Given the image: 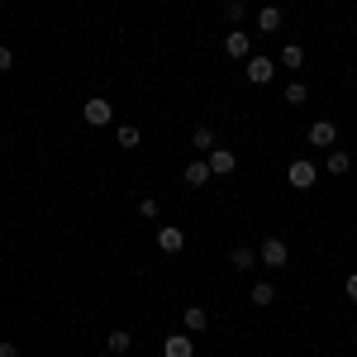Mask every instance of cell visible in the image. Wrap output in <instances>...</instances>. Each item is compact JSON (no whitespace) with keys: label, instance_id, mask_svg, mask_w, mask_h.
<instances>
[{"label":"cell","instance_id":"cell-19","mask_svg":"<svg viewBox=\"0 0 357 357\" xmlns=\"http://www.w3.org/2000/svg\"><path fill=\"white\" fill-rule=\"evenodd\" d=\"M276 67H291V72H296V67H305V48H301V43H286V48H281V62H276Z\"/></svg>","mask_w":357,"mask_h":357},{"label":"cell","instance_id":"cell-2","mask_svg":"<svg viewBox=\"0 0 357 357\" xmlns=\"http://www.w3.org/2000/svg\"><path fill=\"white\" fill-rule=\"evenodd\" d=\"M286 181H291V191H310L319 181V167L310 162V158H296V162L286 167Z\"/></svg>","mask_w":357,"mask_h":357},{"label":"cell","instance_id":"cell-3","mask_svg":"<svg viewBox=\"0 0 357 357\" xmlns=\"http://www.w3.org/2000/svg\"><path fill=\"white\" fill-rule=\"evenodd\" d=\"M82 119L91 124V129H105V124L114 119V105L105 100V96H91V100L82 105Z\"/></svg>","mask_w":357,"mask_h":357},{"label":"cell","instance_id":"cell-20","mask_svg":"<svg viewBox=\"0 0 357 357\" xmlns=\"http://www.w3.org/2000/svg\"><path fill=\"white\" fill-rule=\"evenodd\" d=\"M305 100H310V86H305V82L286 86V105H305Z\"/></svg>","mask_w":357,"mask_h":357},{"label":"cell","instance_id":"cell-1","mask_svg":"<svg viewBox=\"0 0 357 357\" xmlns=\"http://www.w3.org/2000/svg\"><path fill=\"white\" fill-rule=\"evenodd\" d=\"M257 262L267 267V272H281L286 262H291V248H286V238H262V248H257Z\"/></svg>","mask_w":357,"mask_h":357},{"label":"cell","instance_id":"cell-8","mask_svg":"<svg viewBox=\"0 0 357 357\" xmlns=\"http://www.w3.org/2000/svg\"><path fill=\"white\" fill-rule=\"evenodd\" d=\"M162 357H195V338L191 333H167L162 338Z\"/></svg>","mask_w":357,"mask_h":357},{"label":"cell","instance_id":"cell-9","mask_svg":"<svg viewBox=\"0 0 357 357\" xmlns=\"http://www.w3.org/2000/svg\"><path fill=\"white\" fill-rule=\"evenodd\" d=\"M229 267H234V272H252V267H257V248L234 243L229 248Z\"/></svg>","mask_w":357,"mask_h":357},{"label":"cell","instance_id":"cell-13","mask_svg":"<svg viewBox=\"0 0 357 357\" xmlns=\"http://www.w3.org/2000/svg\"><path fill=\"white\" fill-rule=\"evenodd\" d=\"M257 29L262 33H281V5H262L257 10Z\"/></svg>","mask_w":357,"mask_h":357},{"label":"cell","instance_id":"cell-11","mask_svg":"<svg viewBox=\"0 0 357 357\" xmlns=\"http://www.w3.org/2000/svg\"><path fill=\"white\" fill-rule=\"evenodd\" d=\"M205 162H210V172H215V176H229V172H234V167H238V158H234V153H229V148H220V143H215V148H210V158H205Z\"/></svg>","mask_w":357,"mask_h":357},{"label":"cell","instance_id":"cell-22","mask_svg":"<svg viewBox=\"0 0 357 357\" xmlns=\"http://www.w3.org/2000/svg\"><path fill=\"white\" fill-rule=\"evenodd\" d=\"M224 20L238 24V20H243V0H224Z\"/></svg>","mask_w":357,"mask_h":357},{"label":"cell","instance_id":"cell-12","mask_svg":"<svg viewBox=\"0 0 357 357\" xmlns=\"http://www.w3.org/2000/svg\"><path fill=\"white\" fill-rule=\"evenodd\" d=\"M181 324H186V333H200V329H210V310H205V305H186V314H181Z\"/></svg>","mask_w":357,"mask_h":357},{"label":"cell","instance_id":"cell-23","mask_svg":"<svg viewBox=\"0 0 357 357\" xmlns=\"http://www.w3.org/2000/svg\"><path fill=\"white\" fill-rule=\"evenodd\" d=\"M0 72H15V53H10L5 43H0Z\"/></svg>","mask_w":357,"mask_h":357},{"label":"cell","instance_id":"cell-21","mask_svg":"<svg viewBox=\"0 0 357 357\" xmlns=\"http://www.w3.org/2000/svg\"><path fill=\"white\" fill-rule=\"evenodd\" d=\"M138 215H143V220H158V215H162V205H158L153 195H143V200H138Z\"/></svg>","mask_w":357,"mask_h":357},{"label":"cell","instance_id":"cell-7","mask_svg":"<svg viewBox=\"0 0 357 357\" xmlns=\"http://www.w3.org/2000/svg\"><path fill=\"white\" fill-rule=\"evenodd\" d=\"M305 138H310L314 148H333V143H338V124H333V119H314Z\"/></svg>","mask_w":357,"mask_h":357},{"label":"cell","instance_id":"cell-6","mask_svg":"<svg viewBox=\"0 0 357 357\" xmlns=\"http://www.w3.org/2000/svg\"><path fill=\"white\" fill-rule=\"evenodd\" d=\"M158 248H162L167 257H176V252H186V234H181L176 224H162V229H158Z\"/></svg>","mask_w":357,"mask_h":357},{"label":"cell","instance_id":"cell-18","mask_svg":"<svg viewBox=\"0 0 357 357\" xmlns=\"http://www.w3.org/2000/svg\"><path fill=\"white\" fill-rule=\"evenodd\" d=\"M114 143H119V148H124V153H134L138 143H143V134H138L134 124H119V129H114Z\"/></svg>","mask_w":357,"mask_h":357},{"label":"cell","instance_id":"cell-27","mask_svg":"<svg viewBox=\"0 0 357 357\" xmlns=\"http://www.w3.org/2000/svg\"><path fill=\"white\" fill-rule=\"evenodd\" d=\"M353 343H357V329H353Z\"/></svg>","mask_w":357,"mask_h":357},{"label":"cell","instance_id":"cell-17","mask_svg":"<svg viewBox=\"0 0 357 357\" xmlns=\"http://www.w3.org/2000/svg\"><path fill=\"white\" fill-rule=\"evenodd\" d=\"M348 167H353V158H348L343 148H329V158H324V172H329V176H343Z\"/></svg>","mask_w":357,"mask_h":357},{"label":"cell","instance_id":"cell-14","mask_svg":"<svg viewBox=\"0 0 357 357\" xmlns=\"http://www.w3.org/2000/svg\"><path fill=\"white\" fill-rule=\"evenodd\" d=\"M129 348H134V333H129V329H110V338H105V353L119 357V353H129Z\"/></svg>","mask_w":357,"mask_h":357},{"label":"cell","instance_id":"cell-4","mask_svg":"<svg viewBox=\"0 0 357 357\" xmlns=\"http://www.w3.org/2000/svg\"><path fill=\"white\" fill-rule=\"evenodd\" d=\"M243 72H248V82H252V86H267L276 77V62H272V57H262V53H252L243 62Z\"/></svg>","mask_w":357,"mask_h":357},{"label":"cell","instance_id":"cell-5","mask_svg":"<svg viewBox=\"0 0 357 357\" xmlns=\"http://www.w3.org/2000/svg\"><path fill=\"white\" fill-rule=\"evenodd\" d=\"M224 53L248 62V57H252V33H248V29H229V33H224Z\"/></svg>","mask_w":357,"mask_h":357},{"label":"cell","instance_id":"cell-16","mask_svg":"<svg viewBox=\"0 0 357 357\" xmlns=\"http://www.w3.org/2000/svg\"><path fill=\"white\" fill-rule=\"evenodd\" d=\"M191 148L200 153V158H210V148H215V129H210V124H200V129H191Z\"/></svg>","mask_w":357,"mask_h":357},{"label":"cell","instance_id":"cell-15","mask_svg":"<svg viewBox=\"0 0 357 357\" xmlns=\"http://www.w3.org/2000/svg\"><path fill=\"white\" fill-rule=\"evenodd\" d=\"M248 301L257 305V310H267V305L276 301V286H272V281H252V291H248Z\"/></svg>","mask_w":357,"mask_h":357},{"label":"cell","instance_id":"cell-10","mask_svg":"<svg viewBox=\"0 0 357 357\" xmlns=\"http://www.w3.org/2000/svg\"><path fill=\"white\" fill-rule=\"evenodd\" d=\"M181 181H186L191 191H200V186H210V181H215V172H210V162H205V158H200V162H191L186 172H181Z\"/></svg>","mask_w":357,"mask_h":357},{"label":"cell","instance_id":"cell-26","mask_svg":"<svg viewBox=\"0 0 357 357\" xmlns=\"http://www.w3.org/2000/svg\"><path fill=\"white\" fill-rule=\"evenodd\" d=\"M96 357H110V353H96Z\"/></svg>","mask_w":357,"mask_h":357},{"label":"cell","instance_id":"cell-24","mask_svg":"<svg viewBox=\"0 0 357 357\" xmlns=\"http://www.w3.org/2000/svg\"><path fill=\"white\" fill-rule=\"evenodd\" d=\"M343 296H348V301H353V305H357V272H353V276H348V281H343Z\"/></svg>","mask_w":357,"mask_h":357},{"label":"cell","instance_id":"cell-25","mask_svg":"<svg viewBox=\"0 0 357 357\" xmlns=\"http://www.w3.org/2000/svg\"><path fill=\"white\" fill-rule=\"evenodd\" d=\"M0 357H20V348H15L10 338H0Z\"/></svg>","mask_w":357,"mask_h":357}]
</instances>
